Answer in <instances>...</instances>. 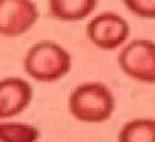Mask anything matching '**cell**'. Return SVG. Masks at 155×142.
Wrapping results in <instances>:
<instances>
[{
    "instance_id": "1",
    "label": "cell",
    "mask_w": 155,
    "mask_h": 142,
    "mask_svg": "<svg viewBox=\"0 0 155 142\" xmlns=\"http://www.w3.org/2000/svg\"><path fill=\"white\" fill-rule=\"evenodd\" d=\"M116 110L114 93L102 82H82L69 93L68 111L76 121L102 124Z\"/></svg>"
},
{
    "instance_id": "2",
    "label": "cell",
    "mask_w": 155,
    "mask_h": 142,
    "mask_svg": "<svg viewBox=\"0 0 155 142\" xmlns=\"http://www.w3.org/2000/svg\"><path fill=\"white\" fill-rule=\"evenodd\" d=\"M27 76L40 83H55L72 69V56L65 47L55 41L44 40L31 45L23 59Z\"/></svg>"
},
{
    "instance_id": "3",
    "label": "cell",
    "mask_w": 155,
    "mask_h": 142,
    "mask_svg": "<svg viewBox=\"0 0 155 142\" xmlns=\"http://www.w3.org/2000/svg\"><path fill=\"white\" fill-rule=\"evenodd\" d=\"M118 68L126 76L145 85H155V41L135 38L120 48Z\"/></svg>"
},
{
    "instance_id": "4",
    "label": "cell",
    "mask_w": 155,
    "mask_h": 142,
    "mask_svg": "<svg viewBox=\"0 0 155 142\" xmlns=\"http://www.w3.org/2000/svg\"><path fill=\"white\" fill-rule=\"evenodd\" d=\"M130 24L118 13L103 11L93 16L86 27V37L102 51L120 49L128 41Z\"/></svg>"
},
{
    "instance_id": "5",
    "label": "cell",
    "mask_w": 155,
    "mask_h": 142,
    "mask_svg": "<svg viewBox=\"0 0 155 142\" xmlns=\"http://www.w3.org/2000/svg\"><path fill=\"white\" fill-rule=\"evenodd\" d=\"M40 11L33 0H0V35L16 38L28 33Z\"/></svg>"
},
{
    "instance_id": "6",
    "label": "cell",
    "mask_w": 155,
    "mask_h": 142,
    "mask_svg": "<svg viewBox=\"0 0 155 142\" xmlns=\"http://www.w3.org/2000/svg\"><path fill=\"white\" fill-rule=\"evenodd\" d=\"M34 89L28 80L18 76L0 79V120H12L28 108Z\"/></svg>"
},
{
    "instance_id": "7",
    "label": "cell",
    "mask_w": 155,
    "mask_h": 142,
    "mask_svg": "<svg viewBox=\"0 0 155 142\" xmlns=\"http://www.w3.org/2000/svg\"><path fill=\"white\" fill-rule=\"evenodd\" d=\"M99 0H48L49 13L61 21H81L93 14Z\"/></svg>"
},
{
    "instance_id": "8",
    "label": "cell",
    "mask_w": 155,
    "mask_h": 142,
    "mask_svg": "<svg viewBox=\"0 0 155 142\" xmlns=\"http://www.w3.org/2000/svg\"><path fill=\"white\" fill-rule=\"evenodd\" d=\"M117 142H155V118L137 117L120 128Z\"/></svg>"
},
{
    "instance_id": "9",
    "label": "cell",
    "mask_w": 155,
    "mask_h": 142,
    "mask_svg": "<svg viewBox=\"0 0 155 142\" xmlns=\"http://www.w3.org/2000/svg\"><path fill=\"white\" fill-rule=\"evenodd\" d=\"M41 131L35 125L14 120H0V142H38Z\"/></svg>"
},
{
    "instance_id": "10",
    "label": "cell",
    "mask_w": 155,
    "mask_h": 142,
    "mask_svg": "<svg viewBox=\"0 0 155 142\" xmlns=\"http://www.w3.org/2000/svg\"><path fill=\"white\" fill-rule=\"evenodd\" d=\"M126 8L140 18H155V0H123Z\"/></svg>"
}]
</instances>
